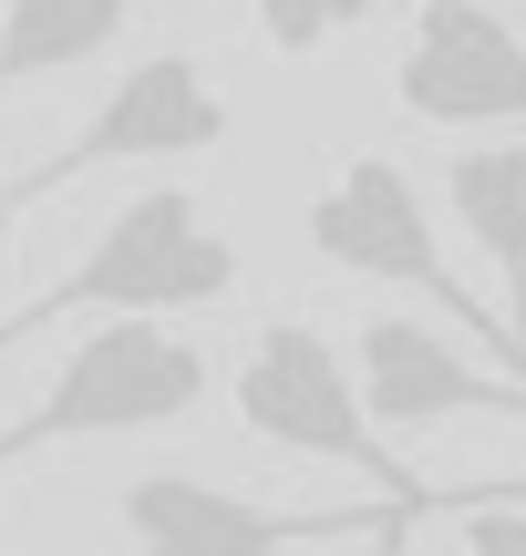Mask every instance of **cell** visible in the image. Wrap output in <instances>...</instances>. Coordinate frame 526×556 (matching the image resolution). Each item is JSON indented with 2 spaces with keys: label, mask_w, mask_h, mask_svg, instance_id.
Returning a JSON list of instances; mask_svg holds the SVG:
<instances>
[{
  "label": "cell",
  "mask_w": 526,
  "mask_h": 556,
  "mask_svg": "<svg viewBox=\"0 0 526 556\" xmlns=\"http://www.w3.org/2000/svg\"><path fill=\"white\" fill-rule=\"evenodd\" d=\"M383 11V0H248V21H259V41L279 62H310V52H330L341 31H362V21Z\"/></svg>",
  "instance_id": "11"
},
{
  "label": "cell",
  "mask_w": 526,
  "mask_h": 556,
  "mask_svg": "<svg viewBox=\"0 0 526 556\" xmlns=\"http://www.w3.org/2000/svg\"><path fill=\"white\" fill-rule=\"evenodd\" d=\"M238 422L279 454H330V464H362L392 505H413V475L392 464L383 422L362 402V371L330 351V330L310 319H268L259 340L238 351Z\"/></svg>",
  "instance_id": "5"
},
{
  "label": "cell",
  "mask_w": 526,
  "mask_h": 556,
  "mask_svg": "<svg viewBox=\"0 0 526 556\" xmlns=\"http://www.w3.org/2000/svg\"><path fill=\"white\" fill-rule=\"evenodd\" d=\"M135 0H0V103L21 83H52V73H83L93 52H114Z\"/></svg>",
  "instance_id": "10"
},
{
  "label": "cell",
  "mask_w": 526,
  "mask_h": 556,
  "mask_svg": "<svg viewBox=\"0 0 526 556\" xmlns=\"http://www.w3.org/2000/svg\"><path fill=\"white\" fill-rule=\"evenodd\" d=\"M454 556H526V495H444Z\"/></svg>",
  "instance_id": "12"
},
{
  "label": "cell",
  "mask_w": 526,
  "mask_h": 556,
  "mask_svg": "<svg viewBox=\"0 0 526 556\" xmlns=\"http://www.w3.org/2000/svg\"><path fill=\"white\" fill-rule=\"evenodd\" d=\"M392 505L362 516H279V505H248L206 475H124L114 484V526L135 556H289V546H330V536H372Z\"/></svg>",
  "instance_id": "8"
},
{
  "label": "cell",
  "mask_w": 526,
  "mask_h": 556,
  "mask_svg": "<svg viewBox=\"0 0 526 556\" xmlns=\"http://www.w3.org/2000/svg\"><path fill=\"white\" fill-rule=\"evenodd\" d=\"M413 516H424V505H392V516L362 536V556H424V546H413Z\"/></svg>",
  "instance_id": "13"
},
{
  "label": "cell",
  "mask_w": 526,
  "mask_h": 556,
  "mask_svg": "<svg viewBox=\"0 0 526 556\" xmlns=\"http://www.w3.org/2000/svg\"><path fill=\"white\" fill-rule=\"evenodd\" d=\"M444 206L496 258V309H506L516 361H526V144H465V155H444Z\"/></svg>",
  "instance_id": "9"
},
{
  "label": "cell",
  "mask_w": 526,
  "mask_h": 556,
  "mask_svg": "<svg viewBox=\"0 0 526 556\" xmlns=\"http://www.w3.org/2000/svg\"><path fill=\"white\" fill-rule=\"evenodd\" d=\"M351 371H362V402L383 433H424V422H465V413H516L526 422V361L506 351H465L434 319H362L351 340Z\"/></svg>",
  "instance_id": "7"
},
{
  "label": "cell",
  "mask_w": 526,
  "mask_h": 556,
  "mask_svg": "<svg viewBox=\"0 0 526 556\" xmlns=\"http://www.w3.org/2000/svg\"><path fill=\"white\" fill-rule=\"evenodd\" d=\"M392 93L413 124L444 135H486V124H526V31L486 0H424L403 21V62Z\"/></svg>",
  "instance_id": "6"
},
{
  "label": "cell",
  "mask_w": 526,
  "mask_h": 556,
  "mask_svg": "<svg viewBox=\"0 0 526 556\" xmlns=\"http://www.w3.org/2000/svg\"><path fill=\"white\" fill-rule=\"evenodd\" d=\"M217 381V361L155 309H124V319H93L73 340V361L52 371V392L0 433V475H21L32 454L52 443H93V433H155V422H186Z\"/></svg>",
  "instance_id": "2"
},
{
  "label": "cell",
  "mask_w": 526,
  "mask_h": 556,
  "mask_svg": "<svg viewBox=\"0 0 526 556\" xmlns=\"http://www.w3.org/2000/svg\"><path fill=\"white\" fill-rule=\"evenodd\" d=\"M310 248H321L330 268H351V278H383V289H424L434 309L454 319V330H475L486 351H506V361H516L506 309H496V299H475L465 278L444 268L434 206H424V186H413L392 155H351L341 176L310 197Z\"/></svg>",
  "instance_id": "4"
},
{
  "label": "cell",
  "mask_w": 526,
  "mask_h": 556,
  "mask_svg": "<svg viewBox=\"0 0 526 556\" xmlns=\"http://www.w3.org/2000/svg\"><path fill=\"white\" fill-rule=\"evenodd\" d=\"M227 135H238V114H227L217 73H206L197 52H145V62H124L114 93L73 124V144H52L21 186H0V227L32 217L41 197H62V186L93 176V165H186V155H227Z\"/></svg>",
  "instance_id": "3"
},
{
  "label": "cell",
  "mask_w": 526,
  "mask_h": 556,
  "mask_svg": "<svg viewBox=\"0 0 526 556\" xmlns=\"http://www.w3.org/2000/svg\"><path fill=\"white\" fill-rule=\"evenodd\" d=\"M227 289H238V248L206 227V206L186 197V186H145V197H124L114 217L93 227V248H83L52 289L0 319V340L52 330V319H124V309L186 319V309H217Z\"/></svg>",
  "instance_id": "1"
}]
</instances>
